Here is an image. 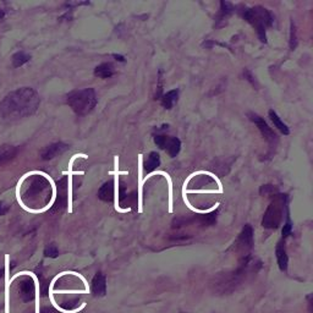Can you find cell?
Instances as JSON below:
<instances>
[{"instance_id":"obj_8","label":"cell","mask_w":313,"mask_h":313,"mask_svg":"<svg viewBox=\"0 0 313 313\" xmlns=\"http://www.w3.org/2000/svg\"><path fill=\"white\" fill-rule=\"evenodd\" d=\"M98 198L103 202L110 203L113 202L114 198H115V182L113 180L110 181H106L103 186L99 189L98 191Z\"/></svg>"},{"instance_id":"obj_13","label":"cell","mask_w":313,"mask_h":313,"mask_svg":"<svg viewBox=\"0 0 313 313\" xmlns=\"http://www.w3.org/2000/svg\"><path fill=\"white\" fill-rule=\"evenodd\" d=\"M165 150L168 151L169 156L171 158H175V156L179 155L180 150H181V142L177 137H168L166 140V145H165Z\"/></svg>"},{"instance_id":"obj_19","label":"cell","mask_w":313,"mask_h":313,"mask_svg":"<svg viewBox=\"0 0 313 313\" xmlns=\"http://www.w3.org/2000/svg\"><path fill=\"white\" fill-rule=\"evenodd\" d=\"M297 46V41H296V30H295L294 23L291 22V31H290V48L291 51H294Z\"/></svg>"},{"instance_id":"obj_20","label":"cell","mask_w":313,"mask_h":313,"mask_svg":"<svg viewBox=\"0 0 313 313\" xmlns=\"http://www.w3.org/2000/svg\"><path fill=\"white\" fill-rule=\"evenodd\" d=\"M291 230H293V224H291L290 219H288V221H286V224L284 225L283 228V237L285 239V237H288L289 235L291 234Z\"/></svg>"},{"instance_id":"obj_21","label":"cell","mask_w":313,"mask_h":313,"mask_svg":"<svg viewBox=\"0 0 313 313\" xmlns=\"http://www.w3.org/2000/svg\"><path fill=\"white\" fill-rule=\"evenodd\" d=\"M244 76H245V78H246L247 81H250V82H251V85H252V86H257V83H256V81H255L254 76H252V74H251V72L249 71V70H245Z\"/></svg>"},{"instance_id":"obj_3","label":"cell","mask_w":313,"mask_h":313,"mask_svg":"<svg viewBox=\"0 0 313 313\" xmlns=\"http://www.w3.org/2000/svg\"><path fill=\"white\" fill-rule=\"evenodd\" d=\"M97 95L93 88L75 91L69 96V103L78 115H87L97 105Z\"/></svg>"},{"instance_id":"obj_6","label":"cell","mask_w":313,"mask_h":313,"mask_svg":"<svg viewBox=\"0 0 313 313\" xmlns=\"http://www.w3.org/2000/svg\"><path fill=\"white\" fill-rule=\"evenodd\" d=\"M216 221V212L208 213V214H200L191 216V218H176L173 221V228L180 229L184 226L194 225V224H200L202 226H210Z\"/></svg>"},{"instance_id":"obj_7","label":"cell","mask_w":313,"mask_h":313,"mask_svg":"<svg viewBox=\"0 0 313 313\" xmlns=\"http://www.w3.org/2000/svg\"><path fill=\"white\" fill-rule=\"evenodd\" d=\"M250 119L252 120V121L255 122L256 125H257L258 130L261 131V134H262V136L265 138V141H267L269 145H276L278 143V136H276L275 132L273 131L272 129L269 127V125L267 124V122L264 121V119L261 116H258L257 114H250Z\"/></svg>"},{"instance_id":"obj_15","label":"cell","mask_w":313,"mask_h":313,"mask_svg":"<svg viewBox=\"0 0 313 313\" xmlns=\"http://www.w3.org/2000/svg\"><path fill=\"white\" fill-rule=\"evenodd\" d=\"M177 97H179V91H169V92L165 93V95L163 96V98H161V105L165 109H171L174 104L177 102Z\"/></svg>"},{"instance_id":"obj_5","label":"cell","mask_w":313,"mask_h":313,"mask_svg":"<svg viewBox=\"0 0 313 313\" xmlns=\"http://www.w3.org/2000/svg\"><path fill=\"white\" fill-rule=\"evenodd\" d=\"M252 246H254V229L251 225H245L236 241L234 242V250L241 256V258H245L250 256Z\"/></svg>"},{"instance_id":"obj_1","label":"cell","mask_w":313,"mask_h":313,"mask_svg":"<svg viewBox=\"0 0 313 313\" xmlns=\"http://www.w3.org/2000/svg\"><path fill=\"white\" fill-rule=\"evenodd\" d=\"M255 269L251 256L241 258V263L234 270L218 273L210 281V288L219 295L231 294L246 280L249 274Z\"/></svg>"},{"instance_id":"obj_18","label":"cell","mask_w":313,"mask_h":313,"mask_svg":"<svg viewBox=\"0 0 313 313\" xmlns=\"http://www.w3.org/2000/svg\"><path fill=\"white\" fill-rule=\"evenodd\" d=\"M166 140H168V137H166V136H163V135H156V136L155 137V142H156V145L158 146L159 148H161V150H165Z\"/></svg>"},{"instance_id":"obj_11","label":"cell","mask_w":313,"mask_h":313,"mask_svg":"<svg viewBox=\"0 0 313 313\" xmlns=\"http://www.w3.org/2000/svg\"><path fill=\"white\" fill-rule=\"evenodd\" d=\"M276 254V260H278V265L280 268L281 272H285L288 269V255H286V250H285V244L283 241L278 242V246H276L275 250Z\"/></svg>"},{"instance_id":"obj_10","label":"cell","mask_w":313,"mask_h":313,"mask_svg":"<svg viewBox=\"0 0 313 313\" xmlns=\"http://www.w3.org/2000/svg\"><path fill=\"white\" fill-rule=\"evenodd\" d=\"M10 256L5 255V313L10 312Z\"/></svg>"},{"instance_id":"obj_9","label":"cell","mask_w":313,"mask_h":313,"mask_svg":"<svg viewBox=\"0 0 313 313\" xmlns=\"http://www.w3.org/2000/svg\"><path fill=\"white\" fill-rule=\"evenodd\" d=\"M92 293L96 296H104L106 294V279L102 273H97L92 280Z\"/></svg>"},{"instance_id":"obj_12","label":"cell","mask_w":313,"mask_h":313,"mask_svg":"<svg viewBox=\"0 0 313 313\" xmlns=\"http://www.w3.org/2000/svg\"><path fill=\"white\" fill-rule=\"evenodd\" d=\"M115 74L114 65L110 62H103L95 69V75L99 78H109Z\"/></svg>"},{"instance_id":"obj_17","label":"cell","mask_w":313,"mask_h":313,"mask_svg":"<svg viewBox=\"0 0 313 313\" xmlns=\"http://www.w3.org/2000/svg\"><path fill=\"white\" fill-rule=\"evenodd\" d=\"M233 5L228 1H220V12L218 15V20L216 22H220V21H224L225 19H228L231 14H233Z\"/></svg>"},{"instance_id":"obj_16","label":"cell","mask_w":313,"mask_h":313,"mask_svg":"<svg viewBox=\"0 0 313 313\" xmlns=\"http://www.w3.org/2000/svg\"><path fill=\"white\" fill-rule=\"evenodd\" d=\"M269 117H270V120H272V121H273L274 126H275L276 129H278L279 131L281 132V134H283V135H289V134H290V130H289V127L286 126V125L284 124L283 121H281L280 117L278 116V114H276L275 111L269 110Z\"/></svg>"},{"instance_id":"obj_14","label":"cell","mask_w":313,"mask_h":313,"mask_svg":"<svg viewBox=\"0 0 313 313\" xmlns=\"http://www.w3.org/2000/svg\"><path fill=\"white\" fill-rule=\"evenodd\" d=\"M159 165H160V158H159V155L156 152H152L145 161V173H152V171L156 170Z\"/></svg>"},{"instance_id":"obj_4","label":"cell","mask_w":313,"mask_h":313,"mask_svg":"<svg viewBox=\"0 0 313 313\" xmlns=\"http://www.w3.org/2000/svg\"><path fill=\"white\" fill-rule=\"evenodd\" d=\"M286 195H276L268 206L263 216L262 225L265 229H276L283 220Z\"/></svg>"},{"instance_id":"obj_2","label":"cell","mask_w":313,"mask_h":313,"mask_svg":"<svg viewBox=\"0 0 313 313\" xmlns=\"http://www.w3.org/2000/svg\"><path fill=\"white\" fill-rule=\"evenodd\" d=\"M244 19L257 31V35L262 43H267V35H265V28L273 25L274 17L270 14L269 10L263 6H255L251 9H247L244 11Z\"/></svg>"},{"instance_id":"obj_22","label":"cell","mask_w":313,"mask_h":313,"mask_svg":"<svg viewBox=\"0 0 313 313\" xmlns=\"http://www.w3.org/2000/svg\"><path fill=\"white\" fill-rule=\"evenodd\" d=\"M114 58H115L116 60H119V61H122V62H124V61H125V58H124V56H121V55H117V54H114Z\"/></svg>"}]
</instances>
